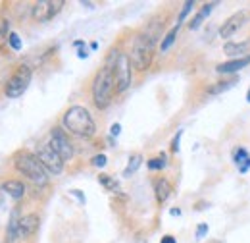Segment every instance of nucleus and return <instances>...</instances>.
<instances>
[{
	"mask_svg": "<svg viewBox=\"0 0 250 243\" xmlns=\"http://www.w3.org/2000/svg\"><path fill=\"white\" fill-rule=\"evenodd\" d=\"M120 52L112 50L106 58V64L96 72L93 79V102L98 110H104L110 106L114 95H116V77H114V66Z\"/></svg>",
	"mask_w": 250,
	"mask_h": 243,
	"instance_id": "nucleus-1",
	"label": "nucleus"
},
{
	"mask_svg": "<svg viewBox=\"0 0 250 243\" xmlns=\"http://www.w3.org/2000/svg\"><path fill=\"white\" fill-rule=\"evenodd\" d=\"M62 123L71 135H75L79 139H91L96 133V123H94L91 112L81 104L69 106L63 112Z\"/></svg>",
	"mask_w": 250,
	"mask_h": 243,
	"instance_id": "nucleus-2",
	"label": "nucleus"
},
{
	"mask_svg": "<svg viewBox=\"0 0 250 243\" xmlns=\"http://www.w3.org/2000/svg\"><path fill=\"white\" fill-rule=\"evenodd\" d=\"M154 47H156V35H152L148 31L139 33L133 39L129 60L137 72H146L150 68V64L154 60Z\"/></svg>",
	"mask_w": 250,
	"mask_h": 243,
	"instance_id": "nucleus-3",
	"label": "nucleus"
},
{
	"mask_svg": "<svg viewBox=\"0 0 250 243\" xmlns=\"http://www.w3.org/2000/svg\"><path fill=\"white\" fill-rule=\"evenodd\" d=\"M14 168L25 176L27 180L39 187L48 185V172L44 170V166L41 164V160L37 158V154L29 151H20L14 156Z\"/></svg>",
	"mask_w": 250,
	"mask_h": 243,
	"instance_id": "nucleus-4",
	"label": "nucleus"
},
{
	"mask_svg": "<svg viewBox=\"0 0 250 243\" xmlns=\"http://www.w3.org/2000/svg\"><path fill=\"white\" fill-rule=\"evenodd\" d=\"M31 79H33L31 66H27V64L18 66L16 72L10 75V79H8L6 85H4V95H6L8 98H18V97H21L23 93L27 91Z\"/></svg>",
	"mask_w": 250,
	"mask_h": 243,
	"instance_id": "nucleus-5",
	"label": "nucleus"
},
{
	"mask_svg": "<svg viewBox=\"0 0 250 243\" xmlns=\"http://www.w3.org/2000/svg\"><path fill=\"white\" fill-rule=\"evenodd\" d=\"M65 6L63 0H41V2H35L31 8V18L37 24H46L50 20H54L62 8Z\"/></svg>",
	"mask_w": 250,
	"mask_h": 243,
	"instance_id": "nucleus-6",
	"label": "nucleus"
},
{
	"mask_svg": "<svg viewBox=\"0 0 250 243\" xmlns=\"http://www.w3.org/2000/svg\"><path fill=\"white\" fill-rule=\"evenodd\" d=\"M114 77H116V93L122 95L131 87V79H133V66L129 60V54L120 52L116 66H114Z\"/></svg>",
	"mask_w": 250,
	"mask_h": 243,
	"instance_id": "nucleus-7",
	"label": "nucleus"
},
{
	"mask_svg": "<svg viewBox=\"0 0 250 243\" xmlns=\"http://www.w3.org/2000/svg\"><path fill=\"white\" fill-rule=\"evenodd\" d=\"M48 145L54 149V152L62 158L63 162H65V160H71L73 154H75V149H73V145H71L67 133L63 131L62 127H54V129L50 131V135H48Z\"/></svg>",
	"mask_w": 250,
	"mask_h": 243,
	"instance_id": "nucleus-8",
	"label": "nucleus"
},
{
	"mask_svg": "<svg viewBox=\"0 0 250 243\" xmlns=\"http://www.w3.org/2000/svg\"><path fill=\"white\" fill-rule=\"evenodd\" d=\"M35 154H37V158L41 160V164L44 166V170H46L48 174L58 176V174L63 172V160L54 152V149H52L48 143L39 145V149H37Z\"/></svg>",
	"mask_w": 250,
	"mask_h": 243,
	"instance_id": "nucleus-9",
	"label": "nucleus"
},
{
	"mask_svg": "<svg viewBox=\"0 0 250 243\" xmlns=\"http://www.w3.org/2000/svg\"><path fill=\"white\" fill-rule=\"evenodd\" d=\"M249 20V12L247 10H241V12H235L233 16H229L225 20V24L219 27V37L221 39H231L237 31L241 29Z\"/></svg>",
	"mask_w": 250,
	"mask_h": 243,
	"instance_id": "nucleus-10",
	"label": "nucleus"
},
{
	"mask_svg": "<svg viewBox=\"0 0 250 243\" xmlns=\"http://www.w3.org/2000/svg\"><path fill=\"white\" fill-rule=\"evenodd\" d=\"M39 222H41V218L35 213L23 214V216L20 218V226H18V240H27V238H31L33 234L39 230Z\"/></svg>",
	"mask_w": 250,
	"mask_h": 243,
	"instance_id": "nucleus-11",
	"label": "nucleus"
},
{
	"mask_svg": "<svg viewBox=\"0 0 250 243\" xmlns=\"http://www.w3.org/2000/svg\"><path fill=\"white\" fill-rule=\"evenodd\" d=\"M250 64V54L243 56V58H233V60H227V62H221L216 66V72L218 73H237L241 70H245L247 66Z\"/></svg>",
	"mask_w": 250,
	"mask_h": 243,
	"instance_id": "nucleus-12",
	"label": "nucleus"
},
{
	"mask_svg": "<svg viewBox=\"0 0 250 243\" xmlns=\"http://www.w3.org/2000/svg\"><path fill=\"white\" fill-rule=\"evenodd\" d=\"M154 193H156L158 203H160V205H164V203L171 197V193H173V185L169 183V180L160 178V180H156V183H154Z\"/></svg>",
	"mask_w": 250,
	"mask_h": 243,
	"instance_id": "nucleus-13",
	"label": "nucleus"
},
{
	"mask_svg": "<svg viewBox=\"0 0 250 243\" xmlns=\"http://www.w3.org/2000/svg\"><path fill=\"white\" fill-rule=\"evenodd\" d=\"M233 162L241 174H247L250 170V154L245 147H237L233 151Z\"/></svg>",
	"mask_w": 250,
	"mask_h": 243,
	"instance_id": "nucleus-14",
	"label": "nucleus"
},
{
	"mask_svg": "<svg viewBox=\"0 0 250 243\" xmlns=\"http://www.w3.org/2000/svg\"><path fill=\"white\" fill-rule=\"evenodd\" d=\"M249 49H250V39L241 41V43H233V41H229V43H225V45H223V52H225V54H229V56H237V58L247 56L245 52H247Z\"/></svg>",
	"mask_w": 250,
	"mask_h": 243,
	"instance_id": "nucleus-15",
	"label": "nucleus"
},
{
	"mask_svg": "<svg viewBox=\"0 0 250 243\" xmlns=\"http://www.w3.org/2000/svg\"><path fill=\"white\" fill-rule=\"evenodd\" d=\"M0 189L4 193H8L12 199H16V201L25 195V185H23V182H20V180H8V182H4L0 185Z\"/></svg>",
	"mask_w": 250,
	"mask_h": 243,
	"instance_id": "nucleus-16",
	"label": "nucleus"
},
{
	"mask_svg": "<svg viewBox=\"0 0 250 243\" xmlns=\"http://www.w3.org/2000/svg\"><path fill=\"white\" fill-rule=\"evenodd\" d=\"M20 218H21V214L20 211L16 209L12 216H10V222H8V228H6V242L8 243H14L18 240V226H20Z\"/></svg>",
	"mask_w": 250,
	"mask_h": 243,
	"instance_id": "nucleus-17",
	"label": "nucleus"
},
{
	"mask_svg": "<svg viewBox=\"0 0 250 243\" xmlns=\"http://www.w3.org/2000/svg\"><path fill=\"white\" fill-rule=\"evenodd\" d=\"M214 6H216V4H204V6L200 8V12H198V14L192 18V22L188 24V29H198V27L202 25V22H204V20H206V18L212 14Z\"/></svg>",
	"mask_w": 250,
	"mask_h": 243,
	"instance_id": "nucleus-18",
	"label": "nucleus"
},
{
	"mask_svg": "<svg viewBox=\"0 0 250 243\" xmlns=\"http://www.w3.org/2000/svg\"><path fill=\"white\" fill-rule=\"evenodd\" d=\"M181 29V25L179 24H175L171 29L166 33V37L162 39V43H160V52H167L171 47H173V43H175V39H177V33Z\"/></svg>",
	"mask_w": 250,
	"mask_h": 243,
	"instance_id": "nucleus-19",
	"label": "nucleus"
},
{
	"mask_svg": "<svg viewBox=\"0 0 250 243\" xmlns=\"http://www.w3.org/2000/svg\"><path fill=\"white\" fill-rule=\"evenodd\" d=\"M141 164H143V154H141V152L131 154V156H129V162H127V166H125V170H124V178L133 176V174L141 168Z\"/></svg>",
	"mask_w": 250,
	"mask_h": 243,
	"instance_id": "nucleus-20",
	"label": "nucleus"
},
{
	"mask_svg": "<svg viewBox=\"0 0 250 243\" xmlns=\"http://www.w3.org/2000/svg\"><path fill=\"white\" fill-rule=\"evenodd\" d=\"M146 166H148V170H164L167 166V158H166V154L154 156V158H150L146 162Z\"/></svg>",
	"mask_w": 250,
	"mask_h": 243,
	"instance_id": "nucleus-21",
	"label": "nucleus"
},
{
	"mask_svg": "<svg viewBox=\"0 0 250 243\" xmlns=\"http://www.w3.org/2000/svg\"><path fill=\"white\" fill-rule=\"evenodd\" d=\"M98 182L102 183L108 191H120V183L116 182L112 176H108V174H100V176H98Z\"/></svg>",
	"mask_w": 250,
	"mask_h": 243,
	"instance_id": "nucleus-22",
	"label": "nucleus"
},
{
	"mask_svg": "<svg viewBox=\"0 0 250 243\" xmlns=\"http://www.w3.org/2000/svg\"><path fill=\"white\" fill-rule=\"evenodd\" d=\"M233 85H235V79H231V81H219V83H214L212 87H208V93L210 95H219V93L231 89Z\"/></svg>",
	"mask_w": 250,
	"mask_h": 243,
	"instance_id": "nucleus-23",
	"label": "nucleus"
},
{
	"mask_svg": "<svg viewBox=\"0 0 250 243\" xmlns=\"http://www.w3.org/2000/svg\"><path fill=\"white\" fill-rule=\"evenodd\" d=\"M8 45H10L12 50H21V39H20V35H18L16 31L10 33V37H8Z\"/></svg>",
	"mask_w": 250,
	"mask_h": 243,
	"instance_id": "nucleus-24",
	"label": "nucleus"
},
{
	"mask_svg": "<svg viewBox=\"0 0 250 243\" xmlns=\"http://www.w3.org/2000/svg\"><path fill=\"white\" fill-rule=\"evenodd\" d=\"M10 33H12V31H10V24H8V20H4V18H2V20H0V43H2V41H6V43H8Z\"/></svg>",
	"mask_w": 250,
	"mask_h": 243,
	"instance_id": "nucleus-25",
	"label": "nucleus"
},
{
	"mask_svg": "<svg viewBox=\"0 0 250 243\" xmlns=\"http://www.w3.org/2000/svg\"><path fill=\"white\" fill-rule=\"evenodd\" d=\"M192 8H194V2H192V0H188V2L183 4V10H181V14H179V18H177V24H179V25L185 22V18L190 14V10H192Z\"/></svg>",
	"mask_w": 250,
	"mask_h": 243,
	"instance_id": "nucleus-26",
	"label": "nucleus"
},
{
	"mask_svg": "<svg viewBox=\"0 0 250 243\" xmlns=\"http://www.w3.org/2000/svg\"><path fill=\"white\" fill-rule=\"evenodd\" d=\"M106 162H108L106 154H96V156H93V160H91V164L96 166V168H104V166H106Z\"/></svg>",
	"mask_w": 250,
	"mask_h": 243,
	"instance_id": "nucleus-27",
	"label": "nucleus"
},
{
	"mask_svg": "<svg viewBox=\"0 0 250 243\" xmlns=\"http://www.w3.org/2000/svg\"><path fill=\"white\" fill-rule=\"evenodd\" d=\"M181 137H183V131L179 129V131L175 133L173 141H171V152H177V151H179V143H181Z\"/></svg>",
	"mask_w": 250,
	"mask_h": 243,
	"instance_id": "nucleus-28",
	"label": "nucleus"
},
{
	"mask_svg": "<svg viewBox=\"0 0 250 243\" xmlns=\"http://www.w3.org/2000/svg\"><path fill=\"white\" fill-rule=\"evenodd\" d=\"M208 234V224H198V228H196V240H202L204 236Z\"/></svg>",
	"mask_w": 250,
	"mask_h": 243,
	"instance_id": "nucleus-29",
	"label": "nucleus"
},
{
	"mask_svg": "<svg viewBox=\"0 0 250 243\" xmlns=\"http://www.w3.org/2000/svg\"><path fill=\"white\" fill-rule=\"evenodd\" d=\"M120 131H122V125H120V123H114V125L110 127V135H112V137H118Z\"/></svg>",
	"mask_w": 250,
	"mask_h": 243,
	"instance_id": "nucleus-30",
	"label": "nucleus"
},
{
	"mask_svg": "<svg viewBox=\"0 0 250 243\" xmlns=\"http://www.w3.org/2000/svg\"><path fill=\"white\" fill-rule=\"evenodd\" d=\"M77 49H79V52H77V56H79V58H87V56H89V52L85 50V43H83L81 47H77Z\"/></svg>",
	"mask_w": 250,
	"mask_h": 243,
	"instance_id": "nucleus-31",
	"label": "nucleus"
},
{
	"mask_svg": "<svg viewBox=\"0 0 250 243\" xmlns=\"http://www.w3.org/2000/svg\"><path fill=\"white\" fill-rule=\"evenodd\" d=\"M71 195H75V197H77V199H79L81 203H85V195H83V193H81L79 189H73V191H71Z\"/></svg>",
	"mask_w": 250,
	"mask_h": 243,
	"instance_id": "nucleus-32",
	"label": "nucleus"
},
{
	"mask_svg": "<svg viewBox=\"0 0 250 243\" xmlns=\"http://www.w3.org/2000/svg\"><path fill=\"white\" fill-rule=\"evenodd\" d=\"M160 243H177V242H175V238H173V236H164V238L160 240Z\"/></svg>",
	"mask_w": 250,
	"mask_h": 243,
	"instance_id": "nucleus-33",
	"label": "nucleus"
},
{
	"mask_svg": "<svg viewBox=\"0 0 250 243\" xmlns=\"http://www.w3.org/2000/svg\"><path fill=\"white\" fill-rule=\"evenodd\" d=\"M171 214H173V216H177V214H181V211H179V209H173V211H171Z\"/></svg>",
	"mask_w": 250,
	"mask_h": 243,
	"instance_id": "nucleus-34",
	"label": "nucleus"
},
{
	"mask_svg": "<svg viewBox=\"0 0 250 243\" xmlns=\"http://www.w3.org/2000/svg\"><path fill=\"white\" fill-rule=\"evenodd\" d=\"M247 100L250 102V89H249V93H247Z\"/></svg>",
	"mask_w": 250,
	"mask_h": 243,
	"instance_id": "nucleus-35",
	"label": "nucleus"
}]
</instances>
